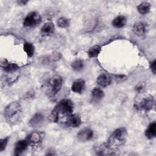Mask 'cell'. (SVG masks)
Wrapping results in <instances>:
<instances>
[{"label": "cell", "instance_id": "obj_23", "mask_svg": "<svg viewBox=\"0 0 156 156\" xmlns=\"http://www.w3.org/2000/svg\"><path fill=\"white\" fill-rule=\"evenodd\" d=\"M101 51V48L100 46L94 45L89 49L88 51V55L90 58L96 57L99 54Z\"/></svg>", "mask_w": 156, "mask_h": 156}, {"label": "cell", "instance_id": "obj_12", "mask_svg": "<svg viewBox=\"0 0 156 156\" xmlns=\"http://www.w3.org/2000/svg\"><path fill=\"white\" fill-rule=\"evenodd\" d=\"M113 149H111L107 143L101 144L96 149V152L97 155H114Z\"/></svg>", "mask_w": 156, "mask_h": 156}, {"label": "cell", "instance_id": "obj_9", "mask_svg": "<svg viewBox=\"0 0 156 156\" xmlns=\"http://www.w3.org/2000/svg\"><path fill=\"white\" fill-rule=\"evenodd\" d=\"M81 124V119L80 116L76 114H71L67 117L65 121V124L71 127H77Z\"/></svg>", "mask_w": 156, "mask_h": 156}, {"label": "cell", "instance_id": "obj_26", "mask_svg": "<svg viewBox=\"0 0 156 156\" xmlns=\"http://www.w3.org/2000/svg\"><path fill=\"white\" fill-rule=\"evenodd\" d=\"M10 136H7L4 138L0 140V152H2L6 147L7 144L9 142Z\"/></svg>", "mask_w": 156, "mask_h": 156}, {"label": "cell", "instance_id": "obj_19", "mask_svg": "<svg viewBox=\"0 0 156 156\" xmlns=\"http://www.w3.org/2000/svg\"><path fill=\"white\" fill-rule=\"evenodd\" d=\"M91 96L94 100L99 101L104 98V93L101 88L95 87L91 90Z\"/></svg>", "mask_w": 156, "mask_h": 156}, {"label": "cell", "instance_id": "obj_2", "mask_svg": "<svg viewBox=\"0 0 156 156\" xmlns=\"http://www.w3.org/2000/svg\"><path fill=\"white\" fill-rule=\"evenodd\" d=\"M4 116L5 121L10 125H15L18 123L22 116L21 105L17 102H12L4 108Z\"/></svg>", "mask_w": 156, "mask_h": 156}, {"label": "cell", "instance_id": "obj_14", "mask_svg": "<svg viewBox=\"0 0 156 156\" xmlns=\"http://www.w3.org/2000/svg\"><path fill=\"white\" fill-rule=\"evenodd\" d=\"M133 31L136 35H143L146 32L145 24L141 21L136 22L133 26Z\"/></svg>", "mask_w": 156, "mask_h": 156}, {"label": "cell", "instance_id": "obj_16", "mask_svg": "<svg viewBox=\"0 0 156 156\" xmlns=\"http://www.w3.org/2000/svg\"><path fill=\"white\" fill-rule=\"evenodd\" d=\"M44 121L43 116L40 113H36L29 121V124L33 127L40 126Z\"/></svg>", "mask_w": 156, "mask_h": 156}, {"label": "cell", "instance_id": "obj_20", "mask_svg": "<svg viewBox=\"0 0 156 156\" xmlns=\"http://www.w3.org/2000/svg\"><path fill=\"white\" fill-rule=\"evenodd\" d=\"M3 69L7 73H13L19 68V66L14 63H9L5 60L4 65H2Z\"/></svg>", "mask_w": 156, "mask_h": 156}, {"label": "cell", "instance_id": "obj_17", "mask_svg": "<svg viewBox=\"0 0 156 156\" xmlns=\"http://www.w3.org/2000/svg\"><path fill=\"white\" fill-rule=\"evenodd\" d=\"M145 136L148 139H153L156 136V123L153 122L151 123L145 131Z\"/></svg>", "mask_w": 156, "mask_h": 156}, {"label": "cell", "instance_id": "obj_11", "mask_svg": "<svg viewBox=\"0 0 156 156\" xmlns=\"http://www.w3.org/2000/svg\"><path fill=\"white\" fill-rule=\"evenodd\" d=\"M85 87V82L83 79H77L75 80L71 86V90L76 93H82Z\"/></svg>", "mask_w": 156, "mask_h": 156}, {"label": "cell", "instance_id": "obj_27", "mask_svg": "<svg viewBox=\"0 0 156 156\" xmlns=\"http://www.w3.org/2000/svg\"><path fill=\"white\" fill-rule=\"evenodd\" d=\"M144 88V84H143V82H140L139 83L137 86L136 87V90L139 92H142L143 91V89Z\"/></svg>", "mask_w": 156, "mask_h": 156}, {"label": "cell", "instance_id": "obj_28", "mask_svg": "<svg viewBox=\"0 0 156 156\" xmlns=\"http://www.w3.org/2000/svg\"><path fill=\"white\" fill-rule=\"evenodd\" d=\"M150 67L152 72L154 74H155V60H154L153 62L151 63Z\"/></svg>", "mask_w": 156, "mask_h": 156}, {"label": "cell", "instance_id": "obj_22", "mask_svg": "<svg viewBox=\"0 0 156 156\" xmlns=\"http://www.w3.org/2000/svg\"><path fill=\"white\" fill-rule=\"evenodd\" d=\"M23 49L28 57H31L34 55L35 52V47L32 43L29 42H25L23 45Z\"/></svg>", "mask_w": 156, "mask_h": 156}, {"label": "cell", "instance_id": "obj_1", "mask_svg": "<svg viewBox=\"0 0 156 156\" xmlns=\"http://www.w3.org/2000/svg\"><path fill=\"white\" fill-rule=\"evenodd\" d=\"M74 110L73 102L68 99L61 100L52 110L49 116L50 120L53 122H57L59 120L60 115L68 117Z\"/></svg>", "mask_w": 156, "mask_h": 156}, {"label": "cell", "instance_id": "obj_8", "mask_svg": "<svg viewBox=\"0 0 156 156\" xmlns=\"http://www.w3.org/2000/svg\"><path fill=\"white\" fill-rule=\"evenodd\" d=\"M29 144L30 143L27 138L25 140H21L18 141L15 144V147L13 151L14 155L18 156L21 155L23 152H24L27 149Z\"/></svg>", "mask_w": 156, "mask_h": 156}, {"label": "cell", "instance_id": "obj_18", "mask_svg": "<svg viewBox=\"0 0 156 156\" xmlns=\"http://www.w3.org/2000/svg\"><path fill=\"white\" fill-rule=\"evenodd\" d=\"M127 18L123 15H119L115 18L112 21V25L116 28H121L125 26Z\"/></svg>", "mask_w": 156, "mask_h": 156}, {"label": "cell", "instance_id": "obj_24", "mask_svg": "<svg viewBox=\"0 0 156 156\" xmlns=\"http://www.w3.org/2000/svg\"><path fill=\"white\" fill-rule=\"evenodd\" d=\"M84 65L83 62L82 60L80 59H77L74 60L72 63H71V67L72 68L76 71H80L83 68Z\"/></svg>", "mask_w": 156, "mask_h": 156}, {"label": "cell", "instance_id": "obj_15", "mask_svg": "<svg viewBox=\"0 0 156 156\" xmlns=\"http://www.w3.org/2000/svg\"><path fill=\"white\" fill-rule=\"evenodd\" d=\"M27 139L28 140L30 144H38L40 143L43 139V136L41 133L38 132H33L27 136Z\"/></svg>", "mask_w": 156, "mask_h": 156}, {"label": "cell", "instance_id": "obj_21", "mask_svg": "<svg viewBox=\"0 0 156 156\" xmlns=\"http://www.w3.org/2000/svg\"><path fill=\"white\" fill-rule=\"evenodd\" d=\"M151 9V5L149 2H143L140 4L137 7L138 12L142 15H145L149 12Z\"/></svg>", "mask_w": 156, "mask_h": 156}, {"label": "cell", "instance_id": "obj_13", "mask_svg": "<svg viewBox=\"0 0 156 156\" xmlns=\"http://www.w3.org/2000/svg\"><path fill=\"white\" fill-rule=\"evenodd\" d=\"M55 26L52 22L46 23L41 29V33L43 36H49L54 32Z\"/></svg>", "mask_w": 156, "mask_h": 156}, {"label": "cell", "instance_id": "obj_25", "mask_svg": "<svg viewBox=\"0 0 156 156\" xmlns=\"http://www.w3.org/2000/svg\"><path fill=\"white\" fill-rule=\"evenodd\" d=\"M57 26L62 28H66L69 26L70 21L69 19L65 18V17H61L59 19H58L57 21Z\"/></svg>", "mask_w": 156, "mask_h": 156}, {"label": "cell", "instance_id": "obj_6", "mask_svg": "<svg viewBox=\"0 0 156 156\" xmlns=\"http://www.w3.org/2000/svg\"><path fill=\"white\" fill-rule=\"evenodd\" d=\"M41 23V16L37 12H32L27 14L23 21V25L27 27H33Z\"/></svg>", "mask_w": 156, "mask_h": 156}, {"label": "cell", "instance_id": "obj_7", "mask_svg": "<svg viewBox=\"0 0 156 156\" xmlns=\"http://www.w3.org/2000/svg\"><path fill=\"white\" fill-rule=\"evenodd\" d=\"M93 131L88 127L81 129L77 133V138L81 142H86L91 140L93 137Z\"/></svg>", "mask_w": 156, "mask_h": 156}, {"label": "cell", "instance_id": "obj_3", "mask_svg": "<svg viewBox=\"0 0 156 156\" xmlns=\"http://www.w3.org/2000/svg\"><path fill=\"white\" fill-rule=\"evenodd\" d=\"M127 136V132L126 128H118L115 130L110 135L106 143L111 149L114 150L125 143Z\"/></svg>", "mask_w": 156, "mask_h": 156}, {"label": "cell", "instance_id": "obj_10", "mask_svg": "<svg viewBox=\"0 0 156 156\" xmlns=\"http://www.w3.org/2000/svg\"><path fill=\"white\" fill-rule=\"evenodd\" d=\"M112 77L107 73L101 74L96 79V82L98 85L102 87H107L111 83Z\"/></svg>", "mask_w": 156, "mask_h": 156}, {"label": "cell", "instance_id": "obj_4", "mask_svg": "<svg viewBox=\"0 0 156 156\" xmlns=\"http://www.w3.org/2000/svg\"><path fill=\"white\" fill-rule=\"evenodd\" d=\"M154 105V97L147 93L140 92L136 96L134 107L140 111L148 112L151 110Z\"/></svg>", "mask_w": 156, "mask_h": 156}, {"label": "cell", "instance_id": "obj_5", "mask_svg": "<svg viewBox=\"0 0 156 156\" xmlns=\"http://www.w3.org/2000/svg\"><path fill=\"white\" fill-rule=\"evenodd\" d=\"M63 84V79L59 75L52 76L48 82V93L50 96H54L60 91Z\"/></svg>", "mask_w": 156, "mask_h": 156}]
</instances>
